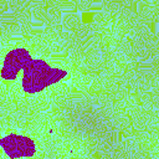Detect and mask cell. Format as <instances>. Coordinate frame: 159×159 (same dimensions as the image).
<instances>
[{
  "label": "cell",
  "instance_id": "obj_1",
  "mask_svg": "<svg viewBox=\"0 0 159 159\" xmlns=\"http://www.w3.org/2000/svg\"><path fill=\"white\" fill-rule=\"evenodd\" d=\"M2 147L5 152L11 157H19V155H29L32 153L34 145L32 142L27 138L22 137H6L2 140Z\"/></svg>",
  "mask_w": 159,
  "mask_h": 159
}]
</instances>
